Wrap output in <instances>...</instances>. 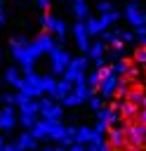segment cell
Segmentation results:
<instances>
[{
    "label": "cell",
    "instance_id": "4",
    "mask_svg": "<svg viewBox=\"0 0 146 151\" xmlns=\"http://www.w3.org/2000/svg\"><path fill=\"white\" fill-rule=\"evenodd\" d=\"M89 137H92V127H85V125L75 127V142H78V144H87Z\"/></svg>",
    "mask_w": 146,
    "mask_h": 151
},
{
    "label": "cell",
    "instance_id": "1",
    "mask_svg": "<svg viewBox=\"0 0 146 151\" xmlns=\"http://www.w3.org/2000/svg\"><path fill=\"white\" fill-rule=\"evenodd\" d=\"M14 144H16L21 151H33V149H35V139L31 137V132H21V134L14 139Z\"/></svg>",
    "mask_w": 146,
    "mask_h": 151
},
{
    "label": "cell",
    "instance_id": "2",
    "mask_svg": "<svg viewBox=\"0 0 146 151\" xmlns=\"http://www.w3.org/2000/svg\"><path fill=\"white\" fill-rule=\"evenodd\" d=\"M12 127H14V111L2 109L0 111V130H12Z\"/></svg>",
    "mask_w": 146,
    "mask_h": 151
},
{
    "label": "cell",
    "instance_id": "13",
    "mask_svg": "<svg viewBox=\"0 0 146 151\" xmlns=\"http://www.w3.org/2000/svg\"><path fill=\"white\" fill-rule=\"evenodd\" d=\"M40 151H54V149H52V146H42Z\"/></svg>",
    "mask_w": 146,
    "mask_h": 151
},
{
    "label": "cell",
    "instance_id": "8",
    "mask_svg": "<svg viewBox=\"0 0 146 151\" xmlns=\"http://www.w3.org/2000/svg\"><path fill=\"white\" fill-rule=\"evenodd\" d=\"M89 106H92L94 111H99V109H101V97H92V99H89Z\"/></svg>",
    "mask_w": 146,
    "mask_h": 151
},
{
    "label": "cell",
    "instance_id": "3",
    "mask_svg": "<svg viewBox=\"0 0 146 151\" xmlns=\"http://www.w3.org/2000/svg\"><path fill=\"white\" fill-rule=\"evenodd\" d=\"M31 137L38 142V139H47V120H42V123H33V127H31Z\"/></svg>",
    "mask_w": 146,
    "mask_h": 151
},
{
    "label": "cell",
    "instance_id": "6",
    "mask_svg": "<svg viewBox=\"0 0 146 151\" xmlns=\"http://www.w3.org/2000/svg\"><path fill=\"white\" fill-rule=\"evenodd\" d=\"M33 123H35V116L33 113H21V127H33Z\"/></svg>",
    "mask_w": 146,
    "mask_h": 151
},
{
    "label": "cell",
    "instance_id": "12",
    "mask_svg": "<svg viewBox=\"0 0 146 151\" xmlns=\"http://www.w3.org/2000/svg\"><path fill=\"white\" fill-rule=\"evenodd\" d=\"M5 149V139H2V134H0V151Z\"/></svg>",
    "mask_w": 146,
    "mask_h": 151
},
{
    "label": "cell",
    "instance_id": "9",
    "mask_svg": "<svg viewBox=\"0 0 146 151\" xmlns=\"http://www.w3.org/2000/svg\"><path fill=\"white\" fill-rule=\"evenodd\" d=\"M66 151H85V144H78V142H75V144H71Z\"/></svg>",
    "mask_w": 146,
    "mask_h": 151
},
{
    "label": "cell",
    "instance_id": "5",
    "mask_svg": "<svg viewBox=\"0 0 146 151\" xmlns=\"http://www.w3.org/2000/svg\"><path fill=\"white\" fill-rule=\"evenodd\" d=\"M42 113H45L47 120H59V118H61V109H59V106H49V109L42 111Z\"/></svg>",
    "mask_w": 146,
    "mask_h": 151
},
{
    "label": "cell",
    "instance_id": "10",
    "mask_svg": "<svg viewBox=\"0 0 146 151\" xmlns=\"http://www.w3.org/2000/svg\"><path fill=\"white\" fill-rule=\"evenodd\" d=\"M2 151H21V149H19V146L12 142V144H5V149H2Z\"/></svg>",
    "mask_w": 146,
    "mask_h": 151
},
{
    "label": "cell",
    "instance_id": "11",
    "mask_svg": "<svg viewBox=\"0 0 146 151\" xmlns=\"http://www.w3.org/2000/svg\"><path fill=\"white\" fill-rule=\"evenodd\" d=\"M66 149H68V146H64V144H57V146H54V151H66Z\"/></svg>",
    "mask_w": 146,
    "mask_h": 151
},
{
    "label": "cell",
    "instance_id": "7",
    "mask_svg": "<svg viewBox=\"0 0 146 151\" xmlns=\"http://www.w3.org/2000/svg\"><path fill=\"white\" fill-rule=\"evenodd\" d=\"M92 132H97V134H104V132H106V123H104V120H97V125L92 127Z\"/></svg>",
    "mask_w": 146,
    "mask_h": 151
}]
</instances>
